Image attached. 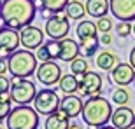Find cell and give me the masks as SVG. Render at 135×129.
<instances>
[{
    "label": "cell",
    "instance_id": "cell-1",
    "mask_svg": "<svg viewBox=\"0 0 135 129\" xmlns=\"http://www.w3.org/2000/svg\"><path fill=\"white\" fill-rule=\"evenodd\" d=\"M35 12H37L35 0H4L0 10V14L5 19V25L18 31L32 25Z\"/></svg>",
    "mask_w": 135,
    "mask_h": 129
},
{
    "label": "cell",
    "instance_id": "cell-2",
    "mask_svg": "<svg viewBox=\"0 0 135 129\" xmlns=\"http://www.w3.org/2000/svg\"><path fill=\"white\" fill-rule=\"evenodd\" d=\"M83 120L84 124L91 126V127H102L107 122H110V117H112V108H110V103L104 96L97 94V96H90L88 101L83 106Z\"/></svg>",
    "mask_w": 135,
    "mask_h": 129
},
{
    "label": "cell",
    "instance_id": "cell-3",
    "mask_svg": "<svg viewBox=\"0 0 135 129\" xmlns=\"http://www.w3.org/2000/svg\"><path fill=\"white\" fill-rule=\"evenodd\" d=\"M9 73L12 77H32L37 72V54L30 49H16L7 56Z\"/></svg>",
    "mask_w": 135,
    "mask_h": 129
},
{
    "label": "cell",
    "instance_id": "cell-4",
    "mask_svg": "<svg viewBox=\"0 0 135 129\" xmlns=\"http://www.w3.org/2000/svg\"><path fill=\"white\" fill-rule=\"evenodd\" d=\"M7 129H37L39 127V112L28 105H16L5 119Z\"/></svg>",
    "mask_w": 135,
    "mask_h": 129
},
{
    "label": "cell",
    "instance_id": "cell-5",
    "mask_svg": "<svg viewBox=\"0 0 135 129\" xmlns=\"http://www.w3.org/2000/svg\"><path fill=\"white\" fill-rule=\"evenodd\" d=\"M9 94L12 98V103L16 105H28L37 96V87L28 77H12L11 79Z\"/></svg>",
    "mask_w": 135,
    "mask_h": 129
},
{
    "label": "cell",
    "instance_id": "cell-6",
    "mask_svg": "<svg viewBox=\"0 0 135 129\" xmlns=\"http://www.w3.org/2000/svg\"><path fill=\"white\" fill-rule=\"evenodd\" d=\"M60 96H58V93L53 89H47V87H44V89L37 91V96H35L33 99V108L39 112L40 115H51L53 112H56V110L60 108Z\"/></svg>",
    "mask_w": 135,
    "mask_h": 129
},
{
    "label": "cell",
    "instance_id": "cell-7",
    "mask_svg": "<svg viewBox=\"0 0 135 129\" xmlns=\"http://www.w3.org/2000/svg\"><path fill=\"white\" fill-rule=\"evenodd\" d=\"M69 31H70V25H69V16L67 14L58 12V14H53L47 18V21H46V35L49 39L61 40L69 35Z\"/></svg>",
    "mask_w": 135,
    "mask_h": 129
},
{
    "label": "cell",
    "instance_id": "cell-8",
    "mask_svg": "<svg viewBox=\"0 0 135 129\" xmlns=\"http://www.w3.org/2000/svg\"><path fill=\"white\" fill-rule=\"evenodd\" d=\"M35 75H37V80H39L40 84L46 85V87H49V85L58 84L63 73H61L60 64H56L55 60H49V61H42V63L37 66Z\"/></svg>",
    "mask_w": 135,
    "mask_h": 129
},
{
    "label": "cell",
    "instance_id": "cell-9",
    "mask_svg": "<svg viewBox=\"0 0 135 129\" xmlns=\"http://www.w3.org/2000/svg\"><path fill=\"white\" fill-rule=\"evenodd\" d=\"M102 91V77L97 72H86L81 77V84L75 91L77 96H97Z\"/></svg>",
    "mask_w": 135,
    "mask_h": 129
},
{
    "label": "cell",
    "instance_id": "cell-10",
    "mask_svg": "<svg viewBox=\"0 0 135 129\" xmlns=\"http://www.w3.org/2000/svg\"><path fill=\"white\" fill-rule=\"evenodd\" d=\"M21 44V33H18V30L5 26L0 30V54L9 56L11 52H14Z\"/></svg>",
    "mask_w": 135,
    "mask_h": 129
},
{
    "label": "cell",
    "instance_id": "cell-11",
    "mask_svg": "<svg viewBox=\"0 0 135 129\" xmlns=\"http://www.w3.org/2000/svg\"><path fill=\"white\" fill-rule=\"evenodd\" d=\"M110 79L116 85L126 87L132 82H135V68L132 63H118L114 68L110 70Z\"/></svg>",
    "mask_w": 135,
    "mask_h": 129
},
{
    "label": "cell",
    "instance_id": "cell-12",
    "mask_svg": "<svg viewBox=\"0 0 135 129\" xmlns=\"http://www.w3.org/2000/svg\"><path fill=\"white\" fill-rule=\"evenodd\" d=\"M110 12L119 21H135V0H109Z\"/></svg>",
    "mask_w": 135,
    "mask_h": 129
},
{
    "label": "cell",
    "instance_id": "cell-13",
    "mask_svg": "<svg viewBox=\"0 0 135 129\" xmlns=\"http://www.w3.org/2000/svg\"><path fill=\"white\" fill-rule=\"evenodd\" d=\"M44 44V31L40 30L39 26H25L21 30V45L25 49L37 51L40 45Z\"/></svg>",
    "mask_w": 135,
    "mask_h": 129
},
{
    "label": "cell",
    "instance_id": "cell-14",
    "mask_svg": "<svg viewBox=\"0 0 135 129\" xmlns=\"http://www.w3.org/2000/svg\"><path fill=\"white\" fill-rule=\"evenodd\" d=\"M110 124L118 129H128L135 126V112L128 108L126 105H121L116 110H112V117H110Z\"/></svg>",
    "mask_w": 135,
    "mask_h": 129
},
{
    "label": "cell",
    "instance_id": "cell-15",
    "mask_svg": "<svg viewBox=\"0 0 135 129\" xmlns=\"http://www.w3.org/2000/svg\"><path fill=\"white\" fill-rule=\"evenodd\" d=\"M60 52H61V42L60 40H46V44H42L37 49V60L40 61H49V60H60Z\"/></svg>",
    "mask_w": 135,
    "mask_h": 129
},
{
    "label": "cell",
    "instance_id": "cell-16",
    "mask_svg": "<svg viewBox=\"0 0 135 129\" xmlns=\"http://www.w3.org/2000/svg\"><path fill=\"white\" fill-rule=\"evenodd\" d=\"M83 106H84L83 99H81V96L75 94V93H74V94L63 96V98H61V101H60V110H63V112L69 115L70 119H75L77 115H81Z\"/></svg>",
    "mask_w": 135,
    "mask_h": 129
},
{
    "label": "cell",
    "instance_id": "cell-17",
    "mask_svg": "<svg viewBox=\"0 0 135 129\" xmlns=\"http://www.w3.org/2000/svg\"><path fill=\"white\" fill-rule=\"evenodd\" d=\"M61 52H60V60L65 61V63H70V61H74L75 58H79L81 54V45L79 42H75L74 39H61Z\"/></svg>",
    "mask_w": 135,
    "mask_h": 129
},
{
    "label": "cell",
    "instance_id": "cell-18",
    "mask_svg": "<svg viewBox=\"0 0 135 129\" xmlns=\"http://www.w3.org/2000/svg\"><path fill=\"white\" fill-rule=\"evenodd\" d=\"M46 129H69L70 127V117L63 112V110H56L51 115L46 117Z\"/></svg>",
    "mask_w": 135,
    "mask_h": 129
},
{
    "label": "cell",
    "instance_id": "cell-19",
    "mask_svg": "<svg viewBox=\"0 0 135 129\" xmlns=\"http://www.w3.org/2000/svg\"><path fill=\"white\" fill-rule=\"evenodd\" d=\"M110 10L109 0H86V14H90L91 18H102L107 16V12Z\"/></svg>",
    "mask_w": 135,
    "mask_h": 129
},
{
    "label": "cell",
    "instance_id": "cell-20",
    "mask_svg": "<svg viewBox=\"0 0 135 129\" xmlns=\"http://www.w3.org/2000/svg\"><path fill=\"white\" fill-rule=\"evenodd\" d=\"M75 35L79 40H86V39H93L98 35V28H97V23L88 19H81L79 25L75 26Z\"/></svg>",
    "mask_w": 135,
    "mask_h": 129
},
{
    "label": "cell",
    "instance_id": "cell-21",
    "mask_svg": "<svg viewBox=\"0 0 135 129\" xmlns=\"http://www.w3.org/2000/svg\"><path fill=\"white\" fill-rule=\"evenodd\" d=\"M118 63H119V58L110 51H102L97 54V66L100 70H112Z\"/></svg>",
    "mask_w": 135,
    "mask_h": 129
},
{
    "label": "cell",
    "instance_id": "cell-22",
    "mask_svg": "<svg viewBox=\"0 0 135 129\" xmlns=\"http://www.w3.org/2000/svg\"><path fill=\"white\" fill-rule=\"evenodd\" d=\"M79 84H81V80H77V75L67 73V75H61L60 82H58V87L65 94H74L77 91V87H79Z\"/></svg>",
    "mask_w": 135,
    "mask_h": 129
},
{
    "label": "cell",
    "instance_id": "cell-23",
    "mask_svg": "<svg viewBox=\"0 0 135 129\" xmlns=\"http://www.w3.org/2000/svg\"><path fill=\"white\" fill-rule=\"evenodd\" d=\"M63 12L69 16V19H83V16L86 14V4H81L79 0H70Z\"/></svg>",
    "mask_w": 135,
    "mask_h": 129
},
{
    "label": "cell",
    "instance_id": "cell-24",
    "mask_svg": "<svg viewBox=\"0 0 135 129\" xmlns=\"http://www.w3.org/2000/svg\"><path fill=\"white\" fill-rule=\"evenodd\" d=\"M81 49L84 51V56L91 58L98 52V47H100V39L98 37H93V39H86V40H79Z\"/></svg>",
    "mask_w": 135,
    "mask_h": 129
},
{
    "label": "cell",
    "instance_id": "cell-25",
    "mask_svg": "<svg viewBox=\"0 0 135 129\" xmlns=\"http://www.w3.org/2000/svg\"><path fill=\"white\" fill-rule=\"evenodd\" d=\"M44 4L46 12H51V14H58V12H63L70 0H40ZM44 12V16H46Z\"/></svg>",
    "mask_w": 135,
    "mask_h": 129
},
{
    "label": "cell",
    "instance_id": "cell-26",
    "mask_svg": "<svg viewBox=\"0 0 135 129\" xmlns=\"http://www.w3.org/2000/svg\"><path fill=\"white\" fill-rule=\"evenodd\" d=\"M12 98H11L9 93H5V94H0V124L7 119V115L11 114V110H12Z\"/></svg>",
    "mask_w": 135,
    "mask_h": 129
},
{
    "label": "cell",
    "instance_id": "cell-27",
    "mask_svg": "<svg viewBox=\"0 0 135 129\" xmlns=\"http://www.w3.org/2000/svg\"><path fill=\"white\" fill-rule=\"evenodd\" d=\"M88 68H90V64H88V61L84 58H75L74 61H70V72L74 75H77V77H83L86 72H90Z\"/></svg>",
    "mask_w": 135,
    "mask_h": 129
},
{
    "label": "cell",
    "instance_id": "cell-28",
    "mask_svg": "<svg viewBox=\"0 0 135 129\" xmlns=\"http://www.w3.org/2000/svg\"><path fill=\"white\" fill-rule=\"evenodd\" d=\"M130 99H132L130 93H128L125 87H121V85H119V89H116L114 93H112V101H114L118 106H121V105H128Z\"/></svg>",
    "mask_w": 135,
    "mask_h": 129
},
{
    "label": "cell",
    "instance_id": "cell-29",
    "mask_svg": "<svg viewBox=\"0 0 135 129\" xmlns=\"http://www.w3.org/2000/svg\"><path fill=\"white\" fill-rule=\"evenodd\" d=\"M130 33H132L130 21H119V23L116 25V35H118V37L126 39V37H130Z\"/></svg>",
    "mask_w": 135,
    "mask_h": 129
},
{
    "label": "cell",
    "instance_id": "cell-30",
    "mask_svg": "<svg viewBox=\"0 0 135 129\" xmlns=\"http://www.w3.org/2000/svg\"><path fill=\"white\" fill-rule=\"evenodd\" d=\"M97 28H98V33L110 31L112 28H114V25H112V19H110V18H107V16H102V18H98V21H97Z\"/></svg>",
    "mask_w": 135,
    "mask_h": 129
},
{
    "label": "cell",
    "instance_id": "cell-31",
    "mask_svg": "<svg viewBox=\"0 0 135 129\" xmlns=\"http://www.w3.org/2000/svg\"><path fill=\"white\" fill-rule=\"evenodd\" d=\"M9 89H11V80L5 75H0V94L9 93Z\"/></svg>",
    "mask_w": 135,
    "mask_h": 129
},
{
    "label": "cell",
    "instance_id": "cell-32",
    "mask_svg": "<svg viewBox=\"0 0 135 129\" xmlns=\"http://www.w3.org/2000/svg\"><path fill=\"white\" fill-rule=\"evenodd\" d=\"M9 72V60L7 56H0V75H5Z\"/></svg>",
    "mask_w": 135,
    "mask_h": 129
},
{
    "label": "cell",
    "instance_id": "cell-33",
    "mask_svg": "<svg viewBox=\"0 0 135 129\" xmlns=\"http://www.w3.org/2000/svg\"><path fill=\"white\" fill-rule=\"evenodd\" d=\"M100 42L104 45H109L110 42H112V35L109 33V31H105V33H100Z\"/></svg>",
    "mask_w": 135,
    "mask_h": 129
},
{
    "label": "cell",
    "instance_id": "cell-34",
    "mask_svg": "<svg viewBox=\"0 0 135 129\" xmlns=\"http://www.w3.org/2000/svg\"><path fill=\"white\" fill-rule=\"evenodd\" d=\"M130 63L133 64V68H135V45L132 47V51H130Z\"/></svg>",
    "mask_w": 135,
    "mask_h": 129
},
{
    "label": "cell",
    "instance_id": "cell-35",
    "mask_svg": "<svg viewBox=\"0 0 135 129\" xmlns=\"http://www.w3.org/2000/svg\"><path fill=\"white\" fill-rule=\"evenodd\" d=\"M5 26H7V25H5V19H4V16L0 14V30H2V28H5Z\"/></svg>",
    "mask_w": 135,
    "mask_h": 129
},
{
    "label": "cell",
    "instance_id": "cell-36",
    "mask_svg": "<svg viewBox=\"0 0 135 129\" xmlns=\"http://www.w3.org/2000/svg\"><path fill=\"white\" fill-rule=\"evenodd\" d=\"M97 129H118V127H114V126H102V127H97Z\"/></svg>",
    "mask_w": 135,
    "mask_h": 129
},
{
    "label": "cell",
    "instance_id": "cell-37",
    "mask_svg": "<svg viewBox=\"0 0 135 129\" xmlns=\"http://www.w3.org/2000/svg\"><path fill=\"white\" fill-rule=\"evenodd\" d=\"M69 129H83V127H81L79 124H70V127H69Z\"/></svg>",
    "mask_w": 135,
    "mask_h": 129
},
{
    "label": "cell",
    "instance_id": "cell-38",
    "mask_svg": "<svg viewBox=\"0 0 135 129\" xmlns=\"http://www.w3.org/2000/svg\"><path fill=\"white\" fill-rule=\"evenodd\" d=\"M132 33L135 35V23H133V25H132Z\"/></svg>",
    "mask_w": 135,
    "mask_h": 129
},
{
    "label": "cell",
    "instance_id": "cell-39",
    "mask_svg": "<svg viewBox=\"0 0 135 129\" xmlns=\"http://www.w3.org/2000/svg\"><path fill=\"white\" fill-rule=\"evenodd\" d=\"M2 2H4V0H0V10H2Z\"/></svg>",
    "mask_w": 135,
    "mask_h": 129
},
{
    "label": "cell",
    "instance_id": "cell-40",
    "mask_svg": "<svg viewBox=\"0 0 135 129\" xmlns=\"http://www.w3.org/2000/svg\"><path fill=\"white\" fill-rule=\"evenodd\" d=\"M128 129H135V126H132V127H128Z\"/></svg>",
    "mask_w": 135,
    "mask_h": 129
},
{
    "label": "cell",
    "instance_id": "cell-41",
    "mask_svg": "<svg viewBox=\"0 0 135 129\" xmlns=\"http://www.w3.org/2000/svg\"><path fill=\"white\" fill-rule=\"evenodd\" d=\"M0 129H4V127H2V126H0Z\"/></svg>",
    "mask_w": 135,
    "mask_h": 129
}]
</instances>
